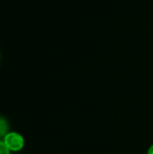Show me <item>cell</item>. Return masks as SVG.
Instances as JSON below:
<instances>
[{
  "instance_id": "6da1fadb",
  "label": "cell",
  "mask_w": 153,
  "mask_h": 154,
  "mask_svg": "<svg viewBox=\"0 0 153 154\" xmlns=\"http://www.w3.org/2000/svg\"><path fill=\"white\" fill-rule=\"evenodd\" d=\"M4 143L9 151L18 152L23 149L24 145V140L23 136L17 133H8L4 139Z\"/></svg>"
},
{
  "instance_id": "7a4b0ae2",
  "label": "cell",
  "mask_w": 153,
  "mask_h": 154,
  "mask_svg": "<svg viewBox=\"0 0 153 154\" xmlns=\"http://www.w3.org/2000/svg\"><path fill=\"white\" fill-rule=\"evenodd\" d=\"M8 123L7 121L0 116V137H5L8 133Z\"/></svg>"
},
{
  "instance_id": "3957f363",
  "label": "cell",
  "mask_w": 153,
  "mask_h": 154,
  "mask_svg": "<svg viewBox=\"0 0 153 154\" xmlns=\"http://www.w3.org/2000/svg\"><path fill=\"white\" fill-rule=\"evenodd\" d=\"M0 154H9V149L4 142L0 141Z\"/></svg>"
},
{
  "instance_id": "277c9868",
  "label": "cell",
  "mask_w": 153,
  "mask_h": 154,
  "mask_svg": "<svg viewBox=\"0 0 153 154\" xmlns=\"http://www.w3.org/2000/svg\"><path fill=\"white\" fill-rule=\"evenodd\" d=\"M147 154H153V145H151V146L149 148Z\"/></svg>"
}]
</instances>
